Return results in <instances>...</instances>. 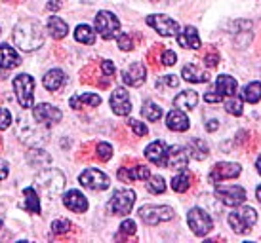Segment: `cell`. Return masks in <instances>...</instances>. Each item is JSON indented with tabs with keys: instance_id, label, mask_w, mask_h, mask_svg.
I'll return each mask as SVG.
<instances>
[{
	"instance_id": "27",
	"label": "cell",
	"mask_w": 261,
	"mask_h": 243,
	"mask_svg": "<svg viewBox=\"0 0 261 243\" xmlns=\"http://www.w3.org/2000/svg\"><path fill=\"white\" fill-rule=\"evenodd\" d=\"M48 33H50L56 40H61V38H65L67 33H69V27H67V23L61 19V17H58V15H51L50 19H48Z\"/></svg>"
},
{
	"instance_id": "15",
	"label": "cell",
	"mask_w": 261,
	"mask_h": 243,
	"mask_svg": "<svg viewBox=\"0 0 261 243\" xmlns=\"http://www.w3.org/2000/svg\"><path fill=\"white\" fill-rule=\"evenodd\" d=\"M242 171V167L239 164H218L210 173V180L214 185H218L219 180L225 179H237Z\"/></svg>"
},
{
	"instance_id": "46",
	"label": "cell",
	"mask_w": 261,
	"mask_h": 243,
	"mask_svg": "<svg viewBox=\"0 0 261 243\" xmlns=\"http://www.w3.org/2000/svg\"><path fill=\"white\" fill-rule=\"evenodd\" d=\"M101 69H103V72H105L107 76H113V74H115V65L111 63V61H103Z\"/></svg>"
},
{
	"instance_id": "50",
	"label": "cell",
	"mask_w": 261,
	"mask_h": 243,
	"mask_svg": "<svg viewBox=\"0 0 261 243\" xmlns=\"http://www.w3.org/2000/svg\"><path fill=\"white\" fill-rule=\"evenodd\" d=\"M218 128H219V124L216 120H208V124H206V129H208V131H216Z\"/></svg>"
},
{
	"instance_id": "4",
	"label": "cell",
	"mask_w": 261,
	"mask_h": 243,
	"mask_svg": "<svg viewBox=\"0 0 261 243\" xmlns=\"http://www.w3.org/2000/svg\"><path fill=\"white\" fill-rule=\"evenodd\" d=\"M15 97L23 108L35 107V80L29 74H17L14 78Z\"/></svg>"
},
{
	"instance_id": "18",
	"label": "cell",
	"mask_w": 261,
	"mask_h": 243,
	"mask_svg": "<svg viewBox=\"0 0 261 243\" xmlns=\"http://www.w3.org/2000/svg\"><path fill=\"white\" fill-rule=\"evenodd\" d=\"M63 203L67 209H71L73 213H84L88 209V200L86 196L80 192V190H69L63 196Z\"/></svg>"
},
{
	"instance_id": "20",
	"label": "cell",
	"mask_w": 261,
	"mask_h": 243,
	"mask_svg": "<svg viewBox=\"0 0 261 243\" xmlns=\"http://www.w3.org/2000/svg\"><path fill=\"white\" fill-rule=\"evenodd\" d=\"M166 126L172 129V131H187L191 124H189L187 114L183 112L181 108H175V110H172V112H168Z\"/></svg>"
},
{
	"instance_id": "45",
	"label": "cell",
	"mask_w": 261,
	"mask_h": 243,
	"mask_svg": "<svg viewBox=\"0 0 261 243\" xmlns=\"http://www.w3.org/2000/svg\"><path fill=\"white\" fill-rule=\"evenodd\" d=\"M204 99H206V103H219V101H223V97L218 95L216 92H208L204 95Z\"/></svg>"
},
{
	"instance_id": "14",
	"label": "cell",
	"mask_w": 261,
	"mask_h": 243,
	"mask_svg": "<svg viewBox=\"0 0 261 243\" xmlns=\"http://www.w3.org/2000/svg\"><path fill=\"white\" fill-rule=\"evenodd\" d=\"M187 162H189V154L183 146H179V144L168 146L166 165L170 167V169H177V171H181V169L187 167Z\"/></svg>"
},
{
	"instance_id": "26",
	"label": "cell",
	"mask_w": 261,
	"mask_h": 243,
	"mask_svg": "<svg viewBox=\"0 0 261 243\" xmlns=\"http://www.w3.org/2000/svg\"><path fill=\"white\" fill-rule=\"evenodd\" d=\"M214 92L221 95V97H229V95H234L237 93V80L232 78V76H227V74H221L218 76L216 80V89Z\"/></svg>"
},
{
	"instance_id": "13",
	"label": "cell",
	"mask_w": 261,
	"mask_h": 243,
	"mask_svg": "<svg viewBox=\"0 0 261 243\" xmlns=\"http://www.w3.org/2000/svg\"><path fill=\"white\" fill-rule=\"evenodd\" d=\"M111 108L116 116H128L132 112V101L126 87H116L111 93Z\"/></svg>"
},
{
	"instance_id": "9",
	"label": "cell",
	"mask_w": 261,
	"mask_h": 243,
	"mask_svg": "<svg viewBox=\"0 0 261 243\" xmlns=\"http://www.w3.org/2000/svg\"><path fill=\"white\" fill-rule=\"evenodd\" d=\"M136 192L134 190H128V188H124V190H116L113 194V198L111 201L107 203V207L116 215H128L132 213V207H134V203H136Z\"/></svg>"
},
{
	"instance_id": "28",
	"label": "cell",
	"mask_w": 261,
	"mask_h": 243,
	"mask_svg": "<svg viewBox=\"0 0 261 243\" xmlns=\"http://www.w3.org/2000/svg\"><path fill=\"white\" fill-rule=\"evenodd\" d=\"M185 150L189 152V156L193 158V160H206V156H208V144L204 143V141H200V139H193V141H189L187 148Z\"/></svg>"
},
{
	"instance_id": "37",
	"label": "cell",
	"mask_w": 261,
	"mask_h": 243,
	"mask_svg": "<svg viewBox=\"0 0 261 243\" xmlns=\"http://www.w3.org/2000/svg\"><path fill=\"white\" fill-rule=\"evenodd\" d=\"M147 180H149L147 183V190L151 194H162L166 190V180L162 179V177H159V175H152Z\"/></svg>"
},
{
	"instance_id": "41",
	"label": "cell",
	"mask_w": 261,
	"mask_h": 243,
	"mask_svg": "<svg viewBox=\"0 0 261 243\" xmlns=\"http://www.w3.org/2000/svg\"><path fill=\"white\" fill-rule=\"evenodd\" d=\"M97 156L101 160H111L113 156V146L109 143H99L97 144Z\"/></svg>"
},
{
	"instance_id": "40",
	"label": "cell",
	"mask_w": 261,
	"mask_h": 243,
	"mask_svg": "<svg viewBox=\"0 0 261 243\" xmlns=\"http://www.w3.org/2000/svg\"><path fill=\"white\" fill-rule=\"evenodd\" d=\"M128 124H130L132 131H134V133H136L138 137H145L147 133H149V129H147V126L143 124V122H139V120H128Z\"/></svg>"
},
{
	"instance_id": "34",
	"label": "cell",
	"mask_w": 261,
	"mask_h": 243,
	"mask_svg": "<svg viewBox=\"0 0 261 243\" xmlns=\"http://www.w3.org/2000/svg\"><path fill=\"white\" fill-rule=\"evenodd\" d=\"M141 114L143 118H147L149 122H156L162 118V108L156 105V103H151V101H147L143 108H141Z\"/></svg>"
},
{
	"instance_id": "51",
	"label": "cell",
	"mask_w": 261,
	"mask_h": 243,
	"mask_svg": "<svg viewBox=\"0 0 261 243\" xmlns=\"http://www.w3.org/2000/svg\"><path fill=\"white\" fill-rule=\"evenodd\" d=\"M61 8V2L59 0H51V2H48V10H59Z\"/></svg>"
},
{
	"instance_id": "32",
	"label": "cell",
	"mask_w": 261,
	"mask_h": 243,
	"mask_svg": "<svg viewBox=\"0 0 261 243\" xmlns=\"http://www.w3.org/2000/svg\"><path fill=\"white\" fill-rule=\"evenodd\" d=\"M74 40L80 44H94L95 42V31L90 25H79L74 29Z\"/></svg>"
},
{
	"instance_id": "6",
	"label": "cell",
	"mask_w": 261,
	"mask_h": 243,
	"mask_svg": "<svg viewBox=\"0 0 261 243\" xmlns=\"http://www.w3.org/2000/svg\"><path fill=\"white\" fill-rule=\"evenodd\" d=\"M139 219L149 224V226H156L160 222H168L174 219V209L168 205H143L139 209Z\"/></svg>"
},
{
	"instance_id": "49",
	"label": "cell",
	"mask_w": 261,
	"mask_h": 243,
	"mask_svg": "<svg viewBox=\"0 0 261 243\" xmlns=\"http://www.w3.org/2000/svg\"><path fill=\"white\" fill-rule=\"evenodd\" d=\"M206 65H208V67H216V65H218V55H216V53H214V55H206Z\"/></svg>"
},
{
	"instance_id": "39",
	"label": "cell",
	"mask_w": 261,
	"mask_h": 243,
	"mask_svg": "<svg viewBox=\"0 0 261 243\" xmlns=\"http://www.w3.org/2000/svg\"><path fill=\"white\" fill-rule=\"evenodd\" d=\"M116 42H118V48L124 51H130L134 48V42H132V36H128L126 33H118L116 36Z\"/></svg>"
},
{
	"instance_id": "48",
	"label": "cell",
	"mask_w": 261,
	"mask_h": 243,
	"mask_svg": "<svg viewBox=\"0 0 261 243\" xmlns=\"http://www.w3.org/2000/svg\"><path fill=\"white\" fill-rule=\"evenodd\" d=\"M162 82H164V84H168V86H177V78H175L174 74H168V76H164V78H162Z\"/></svg>"
},
{
	"instance_id": "33",
	"label": "cell",
	"mask_w": 261,
	"mask_h": 243,
	"mask_svg": "<svg viewBox=\"0 0 261 243\" xmlns=\"http://www.w3.org/2000/svg\"><path fill=\"white\" fill-rule=\"evenodd\" d=\"M27 162H29L31 165H35V167H44V165L50 164L51 158L44 150H40V148H33V150H29V154H27Z\"/></svg>"
},
{
	"instance_id": "16",
	"label": "cell",
	"mask_w": 261,
	"mask_h": 243,
	"mask_svg": "<svg viewBox=\"0 0 261 243\" xmlns=\"http://www.w3.org/2000/svg\"><path fill=\"white\" fill-rule=\"evenodd\" d=\"M145 76H147V71L141 63H132L126 71H122V82L126 86H132V87L141 86L145 82Z\"/></svg>"
},
{
	"instance_id": "10",
	"label": "cell",
	"mask_w": 261,
	"mask_h": 243,
	"mask_svg": "<svg viewBox=\"0 0 261 243\" xmlns=\"http://www.w3.org/2000/svg\"><path fill=\"white\" fill-rule=\"evenodd\" d=\"M79 183L84 186V188H88V190H97V192L107 190V188H109V185H111L109 177H107L103 171H99V169H95V167L84 169V171L80 173Z\"/></svg>"
},
{
	"instance_id": "17",
	"label": "cell",
	"mask_w": 261,
	"mask_h": 243,
	"mask_svg": "<svg viewBox=\"0 0 261 243\" xmlns=\"http://www.w3.org/2000/svg\"><path fill=\"white\" fill-rule=\"evenodd\" d=\"M166 150L168 146L162 141H154L145 148V158L159 167H166Z\"/></svg>"
},
{
	"instance_id": "42",
	"label": "cell",
	"mask_w": 261,
	"mask_h": 243,
	"mask_svg": "<svg viewBox=\"0 0 261 243\" xmlns=\"http://www.w3.org/2000/svg\"><path fill=\"white\" fill-rule=\"evenodd\" d=\"M10 124H12V114H10V110L0 107V131L10 128Z\"/></svg>"
},
{
	"instance_id": "8",
	"label": "cell",
	"mask_w": 261,
	"mask_h": 243,
	"mask_svg": "<svg viewBox=\"0 0 261 243\" xmlns=\"http://www.w3.org/2000/svg\"><path fill=\"white\" fill-rule=\"evenodd\" d=\"M187 222H189V226H191V230L200 237L206 236V234H210L212 228H214L212 217L200 207H193L191 211H189Z\"/></svg>"
},
{
	"instance_id": "36",
	"label": "cell",
	"mask_w": 261,
	"mask_h": 243,
	"mask_svg": "<svg viewBox=\"0 0 261 243\" xmlns=\"http://www.w3.org/2000/svg\"><path fill=\"white\" fill-rule=\"evenodd\" d=\"M225 110L232 116H240L242 114V99L229 95V99H225Z\"/></svg>"
},
{
	"instance_id": "31",
	"label": "cell",
	"mask_w": 261,
	"mask_h": 243,
	"mask_svg": "<svg viewBox=\"0 0 261 243\" xmlns=\"http://www.w3.org/2000/svg\"><path fill=\"white\" fill-rule=\"evenodd\" d=\"M240 99H244L246 103L255 105V103L261 99V82H252V84H248V86L242 89V93H240Z\"/></svg>"
},
{
	"instance_id": "21",
	"label": "cell",
	"mask_w": 261,
	"mask_h": 243,
	"mask_svg": "<svg viewBox=\"0 0 261 243\" xmlns=\"http://www.w3.org/2000/svg\"><path fill=\"white\" fill-rule=\"evenodd\" d=\"M181 76L187 80V82H191V84H202V82H208V80H210L208 72L202 71V69H198V67L193 63H189L183 67Z\"/></svg>"
},
{
	"instance_id": "11",
	"label": "cell",
	"mask_w": 261,
	"mask_h": 243,
	"mask_svg": "<svg viewBox=\"0 0 261 243\" xmlns=\"http://www.w3.org/2000/svg\"><path fill=\"white\" fill-rule=\"evenodd\" d=\"M147 25H149V27H152V29L156 31L159 35H162V36H175L179 31H181L179 23L174 21L172 17L162 15V14L149 15V17H147Z\"/></svg>"
},
{
	"instance_id": "7",
	"label": "cell",
	"mask_w": 261,
	"mask_h": 243,
	"mask_svg": "<svg viewBox=\"0 0 261 243\" xmlns=\"http://www.w3.org/2000/svg\"><path fill=\"white\" fill-rule=\"evenodd\" d=\"M216 196L229 207H239L246 201V190L237 185H216Z\"/></svg>"
},
{
	"instance_id": "23",
	"label": "cell",
	"mask_w": 261,
	"mask_h": 243,
	"mask_svg": "<svg viewBox=\"0 0 261 243\" xmlns=\"http://www.w3.org/2000/svg\"><path fill=\"white\" fill-rule=\"evenodd\" d=\"M177 42H179V46L189 48V50H198L200 48V38H198V33H196L195 27H185L177 35Z\"/></svg>"
},
{
	"instance_id": "38",
	"label": "cell",
	"mask_w": 261,
	"mask_h": 243,
	"mask_svg": "<svg viewBox=\"0 0 261 243\" xmlns=\"http://www.w3.org/2000/svg\"><path fill=\"white\" fill-rule=\"evenodd\" d=\"M69 230H71V222L67 221V219H59V221L51 222V232L54 234H65Z\"/></svg>"
},
{
	"instance_id": "24",
	"label": "cell",
	"mask_w": 261,
	"mask_h": 243,
	"mask_svg": "<svg viewBox=\"0 0 261 243\" xmlns=\"http://www.w3.org/2000/svg\"><path fill=\"white\" fill-rule=\"evenodd\" d=\"M118 177L128 180H147L151 177V171H149V167H145V165H134V167H124V169H120Z\"/></svg>"
},
{
	"instance_id": "35",
	"label": "cell",
	"mask_w": 261,
	"mask_h": 243,
	"mask_svg": "<svg viewBox=\"0 0 261 243\" xmlns=\"http://www.w3.org/2000/svg\"><path fill=\"white\" fill-rule=\"evenodd\" d=\"M189 186H191V177H189V173L185 169H181V175H175L172 179V188L175 192H185Z\"/></svg>"
},
{
	"instance_id": "12",
	"label": "cell",
	"mask_w": 261,
	"mask_h": 243,
	"mask_svg": "<svg viewBox=\"0 0 261 243\" xmlns=\"http://www.w3.org/2000/svg\"><path fill=\"white\" fill-rule=\"evenodd\" d=\"M61 110L56 108L50 103H40L37 107L33 108V118L38 122V124H44V126H51L56 122L61 120Z\"/></svg>"
},
{
	"instance_id": "2",
	"label": "cell",
	"mask_w": 261,
	"mask_h": 243,
	"mask_svg": "<svg viewBox=\"0 0 261 243\" xmlns=\"http://www.w3.org/2000/svg\"><path fill=\"white\" fill-rule=\"evenodd\" d=\"M37 188L42 190L44 196L56 198L63 188H65V175L58 169H44L37 175Z\"/></svg>"
},
{
	"instance_id": "47",
	"label": "cell",
	"mask_w": 261,
	"mask_h": 243,
	"mask_svg": "<svg viewBox=\"0 0 261 243\" xmlns=\"http://www.w3.org/2000/svg\"><path fill=\"white\" fill-rule=\"evenodd\" d=\"M8 173H10V169H8V164L4 162V160H0V180L6 179Z\"/></svg>"
},
{
	"instance_id": "44",
	"label": "cell",
	"mask_w": 261,
	"mask_h": 243,
	"mask_svg": "<svg viewBox=\"0 0 261 243\" xmlns=\"http://www.w3.org/2000/svg\"><path fill=\"white\" fill-rule=\"evenodd\" d=\"M120 232H124V234H136V222L124 221L122 224H120Z\"/></svg>"
},
{
	"instance_id": "43",
	"label": "cell",
	"mask_w": 261,
	"mask_h": 243,
	"mask_svg": "<svg viewBox=\"0 0 261 243\" xmlns=\"http://www.w3.org/2000/svg\"><path fill=\"white\" fill-rule=\"evenodd\" d=\"M175 61H177V55H175V53L172 50H166L164 53H162V63H164V65L172 67V65H174Z\"/></svg>"
},
{
	"instance_id": "1",
	"label": "cell",
	"mask_w": 261,
	"mask_h": 243,
	"mask_svg": "<svg viewBox=\"0 0 261 243\" xmlns=\"http://www.w3.org/2000/svg\"><path fill=\"white\" fill-rule=\"evenodd\" d=\"M14 44L21 51H35L44 44L42 25L35 19H23L14 29Z\"/></svg>"
},
{
	"instance_id": "5",
	"label": "cell",
	"mask_w": 261,
	"mask_h": 243,
	"mask_svg": "<svg viewBox=\"0 0 261 243\" xmlns=\"http://www.w3.org/2000/svg\"><path fill=\"white\" fill-rule=\"evenodd\" d=\"M95 31L99 33L103 40H113L120 33V21L113 12H105L101 10L95 15Z\"/></svg>"
},
{
	"instance_id": "29",
	"label": "cell",
	"mask_w": 261,
	"mask_h": 243,
	"mask_svg": "<svg viewBox=\"0 0 261 243\" xmlns=\"http://www.w3.org/2000/svg\"><path fill=\"white\" fill-rule=\"evenodd\" d=\"M101 103V97L95 95V93H80V95H73L71 97V107L80 108L82 105H88V107H97Z\"/></svg>"
},
{
	"instance_id": "3",
	"label": "cell",
	"mask_w": 261,
	"mask_h": 243,
	"mask_svg": "<svg viewBox=\"0 0 261 243\" xmlns=\"http://www.w3.org/2000/svg\"><path fill=\"white\" fill-rule=\"evenodd\" d=\"M227 221H229V226L232 228V232L248 234L255 226V222H257V213L252 207H240L239 205L237 211L229 213Z\"/></svg>"
},
{
	"instance_id": "19",
	"label": "cell",
	"mask_w": 261,
	"mask_h": 243,
	"mask_svg": "<svg viewBox=\"0 0 261 243\" xmlns=\"http://www.w3.org/2000/svg\"><path fill=\"white\" fill-rule=\"evenodd\" d=\"M21 63V59H19V53L12 48V46H8V44H0V69H15L17 65Z\"/></svg>"
},
{
	"instance_id": "54",
	"label": "cell",
	"mask_w": 261,
	"mask_h": 243,
	"mask_svg": "<svg viewBox=\"0 0 261 243\" xmlns=\"http://www.w3.org/2000/svg\"><path fill=\"white\" fill-rule=\"evenodd\" d=\"M0 228H2V221H0Z\"/></svg>"
},
{
	"instance_id": "52",
	"label": "cell",
	"mask_w": 261,
	"mask_h": 243,
	"mask_svg": "<svg viewBox=\"0 0 261 243\" xmlns=\"http://www.w3.org/2000/svg\"><path fill=\"white\" fill-rule=\"evenodd\" d=\"M255 196H257V201L261 203V185L257 186V190H255Z\"/></svg>"
},
{
	"instance_id": "22",
	"label": "cell",
	"mask_w": 261,
	"mask_h": 243,
	"mask_svg": "<svg viewBox=\"0 0 261 243\" xmlns=\"http://www.w3.org/2000/svg\"><path fill=\"white\" fill-rule=\"evenodd\" d=\"M42 84L48 92H58L59 87L65 84V72L59 71V69H51V71L44 74Z\"/></svg>"
},
{
	"instance_id": "25",
	"label": "cell",
	"mask_w": 261,
	"mask_h": 243,
	"mask_svg": "<svg viewBox=\"0 0 261 243\" xmlns=\"http://www.w3.org/2000/svg\"><path fill=\"white\" fill-rule=\"evenodd\" d=\"M198 105V95L193 89H185V92L177 93L174 99V107L181 108V110H193Z\"/></svg>"
},
{
	"instance_id": "30",
	"label": "cell",
	"mask_w": 261,
	"mask_h": 243,
	"mask_svg": "<svg viewBox=\"0 0 261 243\" xmlns=\"http://www.w3.org/2000/svg\"><path fill=\"white\" fill-rule=\"evenodd\" d=\"M23 196H25V203H23V209H27L29 213H40V200H38V194L33 186H27L23 190Z\"/></svg>"
},
{
	"instance_id": "53",
	"label": "cell",
	"mask_w": 261,
	"mask_h": 243,
	"mask_svg": "<svg viewBox=\"0 0 261 243\" xmlns=\"http://www.w3.org/2000/svg\"><path fill=\"white\" fill-rule=\"evenodd\" d=\"M255 167H257V173L261 175V156L257 158V162H255Z\"/></svg>"
}]
</instances>
